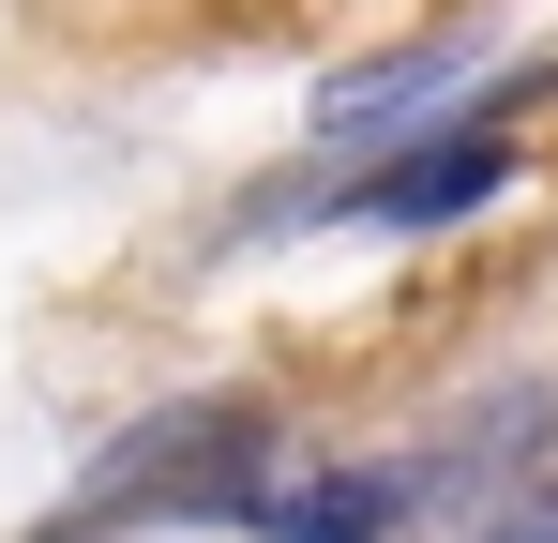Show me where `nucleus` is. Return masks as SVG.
<instances>
[{
  "label": "nucleus",
  "mask_w": 558,
  "mask_h": 543,
  "mask_svg": "<svg viewBox=\"0 0 558 543\" xmlns=\"http://www.w3.org/2000/svg\"><path fill=\"white\" fill-rule=\"evenodd\" d=\"M498 181H513V136L483 121V136H438V152H408V167H377L363 196H348V212H363V227H453V212H483Z\"/></svg>",
  "instance_id": "nucleus-1"
}]
</instances>
